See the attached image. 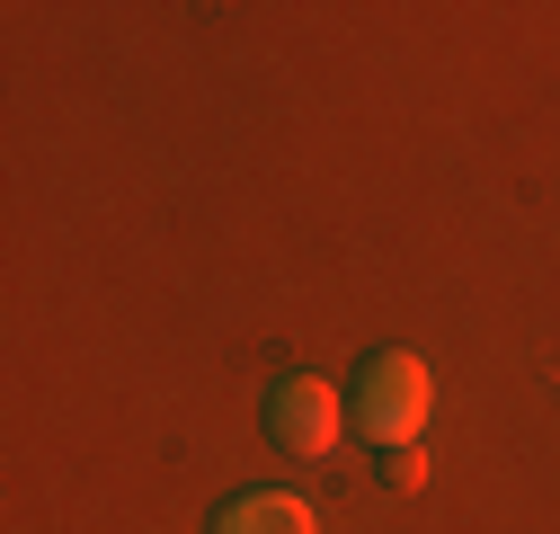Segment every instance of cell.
<instances>
[{"label":"cell","instance_id":"6da1fadb","mask_svg":"<svg viewBox=\"0 0 560 534\" xmlns=\"http://www.w3.org/2000/svg\"><path fill=\"white\" fill-rule=\"evenodd\" d=\"M428 410H436V374H428V357H409V348L374 357L357 374V392H347V428L374 437L383 454H400V445L428 437Z\"/></svg>","mask_w":560,"mask_h":534},{"label":"cell","instance_id":"7a4b0ae2","mask_svg":"<svg viewBox=\"0 0 560 534\" xmlns=\"http://www.w3.org/2000/svg\"><path fill=\"white\" fill-rule=\"evenodd\" d=\"M267 428L285 454H338V428H347V400L329 374H285L267 400Z\"/></svg>","mask_w":560,"mask_h":534},{"label":"cell","instance_id":"3957f363","mask_svg":"<svg viewBox=\"0 0 560 534\" xmlns=\"http://www.w3.org/2000/svg\"><path fill=\"white\" fill-rule=\"evenodd\" d=\"M214 534H320V516L303 490H249L214 516Z\"/></svg>","mask_w":560,"mask_h":534},{"label":"cell","instance_id":"277c9868","mask_svg":"<svg viewBox=\"0 0 560 534\" xmlns=\"http://www.w3.org/2000/svg\"><path fill=\"white\" fill-rule=\"evenodd\" d=\"M383 463H392V481H400V490L428 481V454H418V445H400V454H383Z\"/></svg>","mask_w":560,"mask_h":534}]
</instances>
